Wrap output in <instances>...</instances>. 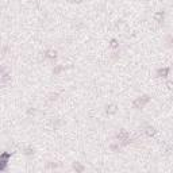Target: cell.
I'll use <instances>...</instances> for the list:
<instances>
[{
  "label": "cell",
  "instance_id": "cell-1",
  "mask_svg": "<svg viewBox=\"0 0 173 173\" xmlns=\"http://www.w3.org/2000/svg\"><path fill=\"white\" fill-rule=\"evenodd\" d=\"M8 160H10V153H3L0 155V171H4L7 168V164H8Z\"/></svg>",
  "mask_w": 173,
  "mask_h": 173
},
{
  "label": "cell",
  "instance_id": "cell-2",
  "mask_svg": "<svg viewBox=\"0 0 173 173\" xmlns=\"http://www.w3.org/2000/svg\"><path fill=\"white\" fill-rule=\"evenodd\" d=\"M149 101V97L147 96H143V97H139L137 99V100L134 101V107H137V108H141V107H143L145 104Z\"/></svg>",
  "mask_w": 173,
  "mask_h": 173
},
{
  "label": "cell",
  "instance_id": "cell-3",
  "mask_svg": "<svg viewBox=\"0 0 173 173\" xmlns=\"http://www.w3.org/2000/svg\"><path fill=\"white\" fill-rule=\"evenodd\" d=\"M169 72V69H168V68H165V69H160V70H158V75H162V77H165V75H166V73H168Z\"/></svg>",
  "mask_w": 173,
  "mask_h": 173
},
{
  "label": "cell",
  "instance_id": "cell-4",
  "mask_svg": "<svg viewBox=\"0 0 173 173\" xmlns=\"http://www.w3.org/2000/svg\"><path fill=\"white\" fill-rule=\"evenodd\" d=\"M154 18L157 19L158 22H161V20L164 19V14H162V12H158V14H155V16H154Z\"/></svg>",
  "mask_w": 173,
  "mask_h": 173
},
{
  "label": "cell",
  "instance_id": "cell-5",
  "mask_svg": "<svg viewBox=\"0 0 173 173\" xmlns=\"http://www.w3.org/2000/svg\"><path fill=\"white\" fill-rule=\"evenodd\" d=\"M146 133H147L149 135H153L155 131H154V129H153V127H147V131H146Z\"/></svg>",
  "mask_w": 173,
  "mask_h": 173
},
{
  "label": "cell",
  "instance_id": "cell-6",
  "mask_svg": "<svg viewBox=\"0 0 173 173\" xmlns=\"http://www.w3.org/2000/svg\"><path fill=\"white\" fill-rule=\"evenodd\" d=\"M111 46H112V47H116V46H118V43H116V41H115V39L111 42Z\"/></svg>",
  "mask_w": 173,
  "mask_h": 173
}]
</instances>
